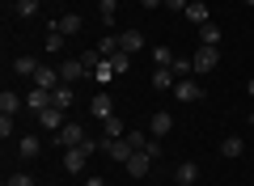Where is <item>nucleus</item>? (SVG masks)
<instances>
[{"instance_id":"15","label":"nucleus","mask_w":254,"mask_h":186,"mask_svg":"<svg viewBox=\"0 0 254 186\" xmlns=\"http://www.w3.org/2000/svg\"><path fill=\"white\" fill-rule=\"evenodd\" d=\"M60 76H64V85H76V80L89 76V72H85L81 60H64V63H60Z\"/></svg>"},{"instance_id":"14","label":"nucleus","mask_w":254,"mask_h":186,"mask_svg":"<svg viewBox=\"0 0 254 186\" xmlns=\"http://www.w3.org/2000/svg\"><path fill=\"white\" fill-rule=\"evenodd\" d=\"M38 152H43V140H38V135H21L17 140V157L21 161H38Z\"/></svg>"},{"instance_id":"16","label":"nucleus","mask_w":254,"mask_h":186,"mask_svg":"<svg viewBox=\"0 0 254 186\" xmlns=\"http://www.w3.org/2000/svg\"><path fill=\"white\" fill-rule=\"evenodd\" d=\"M21 106H26V98H21V93H13V89H4V93H0V115H17Z\"/></svg>"},{"instance_id":"25","label":"nucleus","mask_w":254,"mask_h":186,"mask_svg":"<svg viewBox=\"0 0 254 186\" xmlns=\"http://www.w3.org/2000/svg\"><path fill=\"white\" fill-rule=\"evenodd\" d=\"M174 80H178V76H174V68H157L153 72V89H174Z\"/></svg>"},{"instance_id":"24","label":"nucleus","mask_w":254,"mask_h":186,"mask_svg":"<svg viewBox=\"0 0 254 186\" xmlns=\"http://www.w3.org/2000/svg\"><path fill=\"white\" fill-rule=\"evenodd\" d=\"M174 60H178V55H174L165 43H161V47H153V63H157V68H174Z\"/></svg>"},{"instance_id":"23","label":"nucleus","mask_w":254,"mask_h":186,"mask_svg":"<svg viewBox=\"0 0 254 186\" xmlns=\"http://www.w3.org/2000/svg\"><path fill=\"white\" fill-rule=\"evenodd\" d=\"M38 9H43V4H38V0H17V4H13V13H17L21 21H30V17H38Z\"/></svg>"},{"instance_id":"6","label":"nucleus","mask_w":254,"mask_h":186,"mask_svg":"<svg viewBox=\"0 0 254 186\" xmlns=\"http://www.w3.org/2000/svg\"><path fill=\"white\" fill-rule=\"evenodd\" d=\"M47 30H60L64 38H72V34H81V30H85V17H81V13H64V17H55Z\"/></svg>"},{"instance_id":"18","label":"nucleus","mask_w":254,"mask_h":186,"mask_svg":"<svg viewBox=\"0 0 254 186\" xmlns=\"http://www.w3.org/2000/svg\"><path fill=\"white\" fill-rule=\"evenodd\" d=\"M102 127H106V135H102V140H123V135L131 131V127H127V123H123V119H119V115H110V119H106V123H102Z\"/></svg>"},{"instance_id":"12","label":"nucleus","mask_w":254,"mask_h":186,"mask_svg":"<svg viewBox=\"0 0 254 186\" xmlns=\"http://www.w3.org/2000/svg\"><path fill=\"white\" fill-rule=\"evenodd\" d=\"M174 182H178V186H195V182H199V165H195V161H178Z\"/></svg>"},{"instance_id":"43","label":"nucleus","mask_w":254,"mask_h":186,"mask_svg":"<svg viewBox=\"0 0 254 186\" xmlns=\"http://www.w3.org/2000/svg\"><path fill=\"white\" fill-rule=\"evenodd\" d=\"M250 127H254V119H250Z\"/></svg>"},{"instance_id":"21","label":"nucleus","mask_w":254,"mask_h":186,"mask_svg":"<svg viewBox=\"0 0 254 186\" xmlns=\"http://www.w3.org/2000/svg\"><path fill=\"white\" fill-rule=\"evenodd\" d=\"M119 43H123L127 55H136L140 47H144V34H140V30H123V34H119Z\"/></svg>"},{"instance_id":"10","label":"nucleus","mask_w":254,"mask_h":186,"mask_svg":"<svg viewBox=\"0 0 254 186\" xmlns=\"http://www.w3.org/2000/svg\"><path fill=\"white\" fill-rule=\"evenodd\" d=\"M170 131H174V115H170V110H157V115L148 119V135L161 140V135H170Z\"/></svg>"},{"instance_id":"30","label":"nucleus","mask_w":254,"mask_h":186,"mask_svg":"<svg viewBox=\"0 0 254 186\" xmlns=\"http://www.w3.org/2000/svg\"><path fill=\"white\" fill-rule=\"evenodd\" d=\"M110 68H115L119 76H123V72L131 68V55H127V51H119V55H110Z\"/></svg>"},{"instance_id":"7","label":"nucleus","mask_w":254,"mask_h":186,"mask_svg":"<svg viewBox=\"0 0 254 186\" xmlns=\"http://www.w3.org/2000/svg\"><path fill=\"white\" fill-rule=\"evenodd\" d=\"M64 123H68V110L64 106H47L43 115H38V127H47V131H60Z\"/></svg>"},{"instance_id":"11","label":"nucleus","mask_w":254,"mask_h":186,"mask_svg":"<svg viewBox=\"0 0 254 186\" xmlns=\"http://www.w3.org/2000/svg\"><path fill=\"white\" fill-rule=\"evenodd\" d=\"M102 148L110 152V161H123V165L131 161V152H136L131 144H127V135H123V140H102Z\"/></svg>"},{"instance_id":"9","label":"nucleus","mask_w":254,"mask_h":186,"mask_svg":"<svg viewBox=\"0 0 254 186\" xmlns=\"http://www.w3.org/2000/svg\"><path fill=\"white\" fill-rule=\"evenodd\" d=\"M89 115L98 119V123H106V119L115 115V102H110V93H93V102H89Z\"/></svg>"},{"instance_id":"41","label":"nucleus","mask_w":254,"mask_h":186,"mask_svg":"<svg viewBox=\"0 0 254 186\" xmlns=\"http://www.w3.org/2000/svg\"><path fill=\"white\" fill-rule=\"evenodd\" d=\"M250 119H254V98H250Z\"/></svg>"},{"instance_id":"27","label":"nucleus","mask_w":254,"mask_h":186,"mask_svg":"<svg viewBox=\"0 0 254 186\" xmlns=\"http://www.w3.org/2000/svg\"><path fill=\"white\" fill-rule=\"evenodd\" d=\"M64 43H68V38H64L60 30H47V55H60V51H64Z\"/></svg>"},{"instance_id":"39","label":"nucleus","mask_w":254,"mask_h":186,"mask_svg":"<svg viewBox=\"0 0 254 186\" xmlns=\"http://www.w3.org/2000/svg\"><path fill=\"white\" fill-rule=\"evenodd\" d=\"M140 4H144V9H161L165 0H140Z\"/></svg>"},{"instance_id":"20","label":"nucleus","mask_w":254,"mask_h":186,"mask_svg":"<svg viewBox=\"0 0 254 186\" xmlns=\"http://www.w3.org/2000/svg\"><path fill=\"white\" fill-rule=\"evenodd\" d=\"M182 17H187V21H195V26H203V21H212V17H208V4H203V0H190Z\"/></svg>"},{"instance_id":"37","label":"nucleus","mask_w":254,"mask_h":186,"mask_svg":"<svg viewBox=\"0 0 254 186\" xmlns=\"http://www.w3.org/2000/svg\"><path fill=\"white\" fill-rule=\"evenodd\" d=\"M187 4H190V0H165V9H170V13H187Z\"/></svg>"},{"instance_id":"2","label":"nucleus","mask_w":254,"mask_h":186,"mask_svg":"<svg viewBox=\"0 0 254 186\" xmlns=\"http://www.w3.org/2000/svg\"><path fill=\"white\" fill-rule=\"evenodd\" d=\"M216 63H220V47H199V51L190 55V68H195V76H208Z\"/></svg>"},{"instance_id":"34","label":"nucleus","mask_w":254,"mask_h":186,"mask_svg":"<svg viewBox=\"0 0 254 186\" xmlns=\"http://www.w3.org/2000/svg\"><path fill=\"white\" fill-rule=\"evenodd\" d=\"M4 186H34V174H26V169H21V174H13Z\"/></svg>"},{"instance_id":"4","label":"nucleus","mask_w":254,"mask_h":186,"mask_svg":"<svg viewBox=\"0 0 254 186\" xmlns=\"http://www.w3.org/2000/svg\"><path fill=\"white\" fill-rule=\"evenodd\" d=\"M30 80H34V89H51V93H55V89L64 85L60 68H51V63H38V72H34V76H30Z\"/></svg>"},{"instance_id":"1","label":"nucleus","mask_w":254,"mask_h":186,"mask_svg":"<svg viewBox=\"0 0 254 186\" xmlns=\"http://www.w3.org/2000/svg\"><path fill=\"white\" fill-rule=\"evenodd\" d=\"M98 148H102V140H93V135H89L85 144H76V148H64V169H68V174H81Z\"/></svg>"},{"instance_id":"13","label":"nucleus","mask_w":254,"mask_h":186,"mask_svg":"<svg viewBox=\"0 0 254 186\" xmlns=\"http://www.w3.org/2000/svg\"><path fill=\"white\" fill-rule=\"evenodd\" d=\"M123 169H127V174H131V178H144L148 169H153V157H148V152H140V148H136V152H131V161H127Z\"/></svg>"},{"instance_id":"3","label":"nucleus","mask_w":254,"mask_h":186,"mask_svg":"<svg viewBox=\"0 0 254 186\" xmlns=\"http://www.w3.org/2000/svg\"><path fill=\"white\" fill-rule=\"evenodd\" d=\"M89 140V131H85L81 123H64L60 131H55V144H60V148H76V144H85Z\"/></svg>"},{"instance_id":"33","label":"nucleus","mask_w":254,"mask_h":186,"mask_svg":"<svg viewBox=\"0 0 254 186\" xmlns=\"http://www.w3.org/2000/svg\"><path fill=\"white\" fill-rule=\"evenodd\" d=\"M140 152H148V157H161V140H157V135H148V140H144V148H140Z\"/></svg>"},{"instance_id":"8","label":"nucleus","mask_w":254,"mask_h":186,"mask_svg":"<svg viewBox=\"0 0 254 186\" xmlns=\"http://www.w3.org/2000/svg\"><path fill=\"white\" fill-rule=\"evenodd\" d=\"M47 106H55V93H51V89H34V93H26V110L43 115Z\"/></svg>"},{"instance_id":"38","label":"nucleus","mask_w":254,"mask_h":186,"mask_svg":"<svg viewBox=\"0 0 254 186\" xmlns=\"http://www.w3.org/2000/svg\"><path fill=\"white\" fill-rule=\"evenodd\" d=\"M85 186H110V182H106V178H98V174H89V178H85Z\"/></svg>"},{"instance_id":"17","label":"nucleus","mask_w":254,"mask_h":186,"mask_svg":"<svg viewBox=\"0 0 254 186\" xmlns=\"http://www.w3.org/2000/svg\"><path fill=\"white\" fill-rule=\"evenodd\" d=\"M246 152V144H242V135H225L220 140V157H229V161H237Z\"/></svg>"},{"instance_id":"28","label":"nucleus","mask_w":254,"mask_h":186,"mask_svg":"<svg viewBox=\"0 0 254 186\" xmlns=\"http://www.w3.org/2000/svg\"><path fill=\"white\" fill-rule=\"evenodd\" d=\"M102 60H106V55H102L98 47H93V51H85V55H81V63H85V72H89V76H93V72H98V63H102Z\"/></svg>"},{"instance_id":"32","label":"nucleus","mask_w":254,"mask_h":186,"mask_svg":"<svg viewBox=\"0 0 254 186\" xmlns=\"http://www.w3.org/2000/svg\"><path fill=\"white\" fill-rule=\"evenodd\" d=\"M110 76H119V72L110 68V60H102V63H98V72H93V80H102V85H106Z\"/></svg>"},{"instance_id":"35","label":"nucleus","mask_w":254,"mask_h":186,"mask_svg":"<svg viewBox=\"0 0 254 186\" xmlns=\"http://www.w3.org/2000/svg\"><path fill=\"white\" fill-rule=\"evenodd\" d=\"M9 135H13V115H0V140L9 144Z\"/></svg>"},{"instance_id":"31","label":"nucleus","mask_w":254,"mask_h":186,"mask_svg":"<svg viewBox=\"0 0 254 186\" xmlns=\"http://www.w3.org/2000/svg\"><path fill=\"white\" fill-rule=\"evenodd\" d=\"M98 13L106 21H115V13H119V0H98Z\"/></svg>"},{"instance_id":"36","label":"nucleus","mask_w":254,"mask_h":186,"mask_svg":"<svg viewBox=\"0 0 254 186\" xmlns=\"http://www.w3.org/2000/svg\"><path fill=\"white\" fill-rule=\"evenodd\" d=\"M144 140H148L144 131H127V144H131V148H144Z\"/></svg>"},{"instance_id":"42","label":"nucleus","mask_w":254,"mask_h":186,"mask_svg":"<svg viewBox=\"0 0 254 186\" xmlns=\"http://www.w3.org/2000/svg\"><path fill=\"white\" fill-rule=\"evenodd\" d=\"M246 4H250V9H254V0H246Z\"/></svg>"},{"instance_id":"26","label":"nucleus","mask_w":254,"mask_h":186,"mask_svg":"<svg viewBox=\"0 0 254 186\" xmlns=\"http://www.w3.org/2000/svg\"><path fill=\"white\" fill-rule=\"evenodd\" d=\"M98 51L106 55V60H110V55H119V51H123V43H119V34H106V38L98 43Z\"/></svg>"},{"instance_id":"29","label":"nucleus","mask_w":254,"mask_h":186,"mask_svg":"<svg viewBox=\"0 0 254 186\" xmlns=\"http://www.w3.org/2000/svg\"><path fill=\"white\" fill-rule=\"evenodd\" d=\"M72 93H76L72 85H60V89H55V106H64V110H68V106H72Z\"/></svg>"},{"instance_id":"19","label":"nucleus","mask_w":254,"mask_h":186,"mask_svg":"<svg viewBox=\"0 0 254 186\" xmlns=\"http://www.w3.org/2000/svg\"><path fill=\"white\" fill-rule=\"evenodd\" d=\"M199 47H220V26L216 21H203L199 26Z\"/></svg>"},{"instance_id":"22","label":"nucleus","mask_w":254,"mask_h":186,"mask_svg":"<svg viewBox=\"0 0 254 186\" xmlns=\"http://www.w3.org/2000/svg\"><path fill=\"white\" fill-rule=\"evenodd\" d=\"M13 72H17V76H34L38 60H34V55H17V60H13Z\"/></svg>"},{"instance_id":"5","label":"nucleus","mask_w":254,"mask_h":186,"mask_svg":"<svg viewBox=\"0 0 254 186\" xmlns=\"http://www.w3.org/2000/svg\"><path fill=\"white\" fill-rule=\"evenodd\" d=\"M170 93H174L178 102H199V98H203V89H199V80H195V76L174 80V89H170Z\"/></svg>"},{"instance_id":"40","label":"nucleus","mask_w":254,"mask_h":186,"mask_svg":"<svg viewBox=\"0 0 254 186\" xmlns=\"http://www.w3.org/2000/svg\"><path fill=\"white\" fill-rule=\"evenodd\" d=\"M246 93H250V98H254V80H250V85H246Z\"/></svg>"}]
</instances>
